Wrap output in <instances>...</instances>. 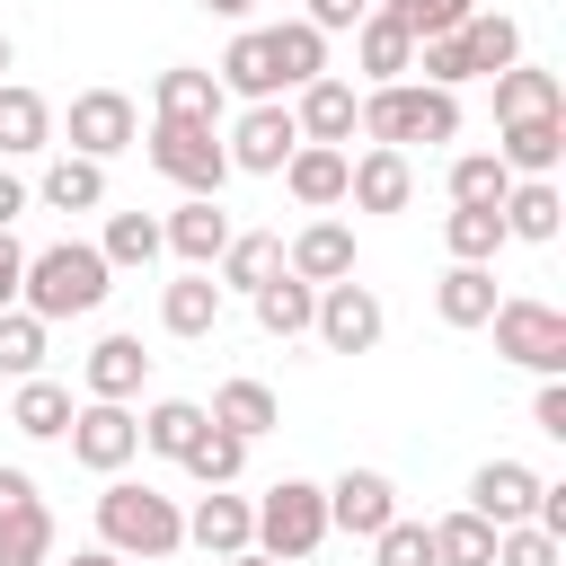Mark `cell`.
Returning a JSON list of instances; mask_svg holds the SVG:
<instances>
[{"label": "cell", "instance_id": "2e32d148", "mask_svg": "<svg viewBox=\"0 0 566 566\" xmlns=\"http://www.w3.org/2000/svg\"><path fill=\"white\" fill-rule=\"evenodd\" d=\"M150 106H159V124H221V80L195 71V62H177V71H159Z\"/></svg>", "mask_w": 566, "mask_h": 566}, {"label": "cell", "instance_id": "9c48e42d", "mask_svg": "<svg viewBox=\"0 0 566 566\" xmlns=\"http://www.w3.org/2000/svg\"><path fill=\"white\" fill-rule=\"evenodd\" d=\"M133 133H142V115H133L124 88H80L71 97V150L80 159H115V150H133Z\"/></svg>", "mask_w": 566, "mask_h": 566}, {"label": "cell", "instance_id": "cb8c5ba5", "mask_svg": "<svg viewBox=\"0 0 566 566\" xmlns=\"http://www.w3.org/2000/svg\"><path fill=\"white\" fill-rule=\"evenodd\" d=\"M265 53H274V80H283V88H301V80H318V71H327V35H318L310 18L265 27Z\"/></svg>", "mask_w": 566, "mask_h": 566}, {"label": "cell", "instance_id": "e575fe53", "mask_svg": "<svg viewBox=\"0 0 566 566\" xmlns=\"http://www.w3.org/2000/svg\"><path fill=\"white\" fill-rule=\"evenodd\" d=\"M44 203H53V212H97V203H106V159L62 150V159L44 168Z\"/></svg>", "mask_w": 566, "mask_h": 566}, {"label": "cell", "instance_id": "f35d334b", "mask_svg": "<svg viewBox=\"0 0 566 566\" xmlns=\"http://www.w3.org/2000/svg\"><path fill=\"white\" fill-rule=\"evenodd\" d=\"M239 469H248V442H239L230 424H212V416H203V433L186 442V478H203V486H230Z\"/></svg>", "mask_w": 566, "mask_h": 566}, {"label": "cell", "instance_id": "30bf717a", "mask_svg": "<svg viewBox=\"0 0 566 566\" xmlns=\"http://www.w3.org/2000/svg\"><path fill=\"white\" fill-rule=\"evenodd\" d=\"M292 150H301V124H292V106H274V97H256V106L239 115V133H230V168H248V177H274Z\"/></svg>", "mask_w": 566, "mask_h": 566}, {"label": "cell", "instance_id": "d590c367", "mask_svg": "<svg viewBox=\"0 0 566 566\" xmlns=\"http://www.w3.org/2000/svg\"><path fill=\"white\" fill-rule=\"evenodd\" d=\"M212 265H221V283L256 292V283H274V274H283V239H274V230H230V248H221Z\"/></svg>", "mask_w": 566, "mask_h": 566}, {"label": "cell", "instance_id": "484cf974", "mask_svg": "<svg viewBox=\"0 0 566 566\" xmlns=\"http://www.w3.org/2000/svg\"><path fill=\"white\" fill-rule=\"evenodd\" d=\"M504 239H557V221H566V203H557V186L548 177H522V186H504Z\"/></svg>", "mask_w": 566, "mask_h": 566}, {"label": "cell", "instance_id": "7402d4cb", "mask_svg": "<svg viewBox=\"0 0 566 566\" xmlns=\"http://www.w3.org/2000/svg\"><path fill=\"white\" fill-rule=\"evenodd\" d=\"M248 301H256V327H265V336H310V310H318V283H301V274L283 265V274H274V283H256Z\"/></svg>", "mask_w": 566, "mask_h": 566}, {"label": "cell", "instance_id": "83f0119b", "mask_svg": "<svg viewBox=\"0 0 566 566\" xmlns=\"http://www.w3.org/2000/svg\"><path fill=\"white\" fill-rule=\"evenodd\" d=\"M433 310H442V327H486L495 318V274L486 265H451L433 283Z\"/></svg>", "mask_w": 566, "mask_h": 566}, {"label": "cell", "instance_id": "7bdbcfd3", "mask_svg": "<svg viewBox=\"0 0 566 566\" xmlns=\"http://www.w3.org/2000/svg\"><path fill=\"white\" fill-rule=\"evenodd\" d=\"M504 186H513V168H504L495 150L451 159V203H504Z\"/></svg>", "mask_w": 566, "mask_h": 566}, {"label": "cell", "instance_id": "f1b7e54d", "mask_svg": "<svg viewBox=\"0 0 566 566\" xmlns=\"http://www.w3.org/2000/svg\"><path fill=\"white\" fill-rule=\"evenodd\" d=\"M142 371H150L142 336H97V345H88V398H133Z\"/></svg>", "mask_w": 566, "mask_h": 566}, {"label": "cell", "instance_id": "ba28073f", "mask_svg": "<svg viewBox=\"0 0 566 566\" xmlns=\"http://www.w3.org/2000/svg\"><path fill=\"white\" fill-rule=\"evenodd\" d=\"M380 327H389V318H380V301H371L354 274H345V283H318L310 336H318L327 354H371V345H380Z\"/></svg>", "mask_w": 566, "mask_h": 566}, {"label": "cell", "instance_id": "60d3db41", "mask_svg": "<svg viewBox=\"0 0 566 566\" xmlns=\"http://www.w3.org/2000/svg\"><path fill=\"white\" fill-rule=\"evenodd\" d=\"M159 248H168V239H159V221H150V212H115V221H106V239H97V256H106V265H150Z\"/></svg>", "mask_w": 566, "mask_h": 566}, {"label": "cell", "instance_id": "3957f363", "mask_svg": "<svg viewBox=\"0 0 566 566\" xmlns=\"http://www.w3.org/2000/svg\"><path fill=\"white\" fill-rule=\"evenodd\" d=\"M363 133L389 142V150H407V142H451V133H460V97L433 88V80H380V88L363 97Z\"/></svg>", "mask_w": 566, "mask_h": 566}, {"label": "cell", "instance_id": "c3c4849f", "mask_svg": "<svg viewBox=\"0 0 566 566\" xmlns=\"http://www.w3.org/2000/svg\"><path fill=\"white\" fill-rule=\"evenodd\" d=\"M531 424H539V433H557V442H566V380H557V371H548V380H539V398H531Z\"/></svg>", "mask_w": 566, "mask_h": 566}, {"label": "cell", "instance_id": "277c9868", "mask_svg": "<svg viewBox=\"0 0 566 566\" xmlns=\"http://www.w3.org/2000/svg\"><path fill=\"white\" fill-rule=\"evenodd\" d=\"M327 539V486H310V478H283V486H265L256 495V548L265 557H310Z\"/></svg>", "mask_w": 566, "mask_h": 566}, {"label": "cell", "instance_id": "5b68a950", "mask_svg": "<svg viewBox=\"0 0 566 566\" xmlns=\"http://www.w3.org/2000/svg\"><path fill=\"white\" fill-rule=\"evenodd\" d=\"M486 327H495V354H504V363H522V371H539V380L566 371V318H557L548 301H495Z\"/></svg>", "mask_w": 566, "mask_h": 566}, {"label": "cell", "instance_id": "4dcf8cb0", "mask_svg": "<svg viewBox=\"0 0 566 566\" xmlns=\"http://www.w3.org/2000/svg\"><path fill=\"white\" fill-rule=\"evenodd\" d=\"M44 142H53V106H44L35 88L0 80V150H9V159H27V150H44Z\"/></svg>", "mask_w": 566, "mask_h": 566}, {"label": "cell", "instance_id": "f6af8a7d", "mask_svg": "<svg viewBox=\"0 0 566 566\" xmlns=\"http://www.w3.org/2000/svg\"><path fill=\"white\" fill-rule=\"evenodd\" d=\"M557 557H566V539L539 531V522H504L495 531V566H557Z\"/></svg>", "mask_w": 566, "mask_h": 566}, {"label": "cell", "instance_id": "11a10c76", "mask_svg": "<svg viewBox=\"0 0 566 566\" xmlns=\"http://www.w3.org/2000/svg\"><path fill=\"white\" fill-rule=\"evenodd\" d=\"M203 9H221V18H248V9H256V0H203Z\"/></svg>", "mask_w": 566, "mask_h": 566}, {"label": "cell", "instance_id": "6da1fadb", "mask_svg": "<svg viewBox=\"0 0 566 566\" xmlns=\"http://www.w3.org/2000/svg\"><path fill=\"white\" fill-rule=\"evenodd\" d=\"M106 256L97 248H80V239H62V248H35L27 256V283H18V301L53 327V318H88L97 301H106Z\"/></svg>", "mask_w": 566, "mask_h": 566}, {"label": "cell", "instance_id": "7dc6e473", "mask_svg": "<svg viewBox=\"0 0 566 566\" xmlns=\"http://www.w3.org/2000/svg\"><path fill=\"white\" fill-rule=\"evenodd\" d=\"M416 71H424L433 88H460V80H469V53H460V27H451V35H424V44H416Z\"/></svg>", "mask_w": 566, "mask_h": 566}, {"label": "cell", "instance_id": "1f68e13d", "mask_svg": "<svg viewBox=\"0 0 566 566\" xmlns=\"http://www.w3.org/2000/svg\"><path fill=\"white\" fill-rule=\"evenodd\" d=\"M44 557H53V513L44 495H18L0 513V566H44Z\"/></svg>", "mask_w": 566, "mask_h": 566}, {"label": "cell", "instance_id": "e0dca14e", "mask_svg": "<svg viewBox=\"0 0 566 566\" xmlns=\"http://www.w3.org/2000/svg\"><path fill=\"white\" fill-rule=\"evenodd\" d=\"M274 177H283V186H292V195H301L310 212L345 203V150H336V142H301V150H292V159L274 168Z\"/></svg>", "mask_w": 566, "mask_h": 566}, {"label": "cell", "instance_id": "ee69618b", "mask_svg": "<svg viewBox=\"0 0 566 566\" xmlns=\"http://www.w3.org/2000/svg\"><path fill=\"white\" fill-rule=\"evenodd\" d=\"M469 9H478V0H380V18H398L416 44H424V35H451V27H469Z\"/></svg>", "mask_w": 566, "mask_h": 566}, {"label": "cell", "instance_id": "8d00e7d4", "mask_svg": "<svg viewBox=\"0 0 566 566\" xmlns=\"http://www.w3.org/2000/svg\"><path fill=\"white\" fill-rule=\"evenodd\" d=\"M433 557H442V566H495V522L469 513V504L442 513V522H433Z\"/></svg>", "mask_w": 566, "mask_h": 566}, {"label": "cell", "instance_id": "b9f144b4", "mask_svg": "<svg viewBox=\"0 0 566 566\" xmlns=\"http://www.w3.org/2000/svg\"><path fill=\"white\" fill-rule=\"evenodd\" d=\"M0 371H9V380L44 371V318H35V310H0Z\"/></svg>", "mask_w": 566, "mask_h": 566}, {"label": "cell", "instance_id": "bcb514c9", "mask_svg": "<svg viewBox=\"0 0 566 566\" xmlns=\"http://www.w3.org/2000/svg\"><path fill=\"white\" fill-rule=\"evenodd\" d=\"M371 548H380V566H442L433 557V522H380Z\"/></svg>", "mask_w": 566, "mask_h": 566}, {"label": "cell", "instance_id": "44dd1931", "mask_svg": "<svg viewBox=\"0 0 566 566\" xmlns=\"http://www.w3.org/2000/svg\"><path fill=\"white\" fill-rule=\"evenodd\" d=\"M159 239H168V248H177L186 265H212V256L230 248V212H221L212 195H195L186 212H168V230H159Z\"/></svg>", "mask_w": 566, "mask_h": 566}, {"label": "cell", "instance_id": "d6a6232c", "mask_svg": "<svg viewBox=\"0 0 566 566\" xmlns=\"http://www.w3.org/2000/svg\"><path fill=\"white\" fill-rule=\"evenodd\" d=\"M460 53H469V80H478V71H513V62H522V27H513V18H495V9H469Z\"/></svg>", "mask_w": 566, "mask_h": 566}, {"label": "cell", "instance_id": "db71d44e", "mask_svg": "<svg viewBox=\"0 0 566 566\" xmlns=\"http://www.w3.org/2000/svg\"><path fill=\"white\" fill-rule=\"evenodd\" d=\"M230 566H283V557H265V548H239V557H230Z\"/></svg>", "mask_w": 566, "mask_h": 566}, {"label": "cell", "instance_id": "4316f807", "mask_svg": "<svg viewBox=\"0 0 566 566\" xmlns=\"http://www.w3.org/2000/svg\"><path fill=\"white\" fill-rule=\"evenodd\" d=\"M442 248H451V265H486L504 248V212L495 203H451L442 212Z\"/></svg>", "mask_w": 566, "mask_h": 566}, {"label": "cell", "instance_id": "d6986e66", "mask_svg": "<svg viewBox=\"0 0 566 566\" xmlns=\"http://www.w3.org/2000/svg\"><path fill=\"white\" fill-rule=\"evenodd\" d=\"M159 318H168V336H212V327H221V283H212V265H186V274L159 292Z\"/></svg>", "mask_w": 566, "mask_h": 566}, {"label": "cell", "instance_id": "74e56055", "mask_svg": "<svg viewBox=\"0 0 566 566\" xmlns=\"http://www.w3.org/2000/svg\"><path fill=\"white\" fill-rule=\"evenodd\" d=\"M363 71H371V88H380V80H407V71H416V35H407L398 18H380V9L363 18Z\"/></svg>", "mask_w": 566, "mask_h": 566}, {"label": "cell", "instance_id": "816d5d0a", "mask_svg": "<svg viewBox=\"0 0 566 566\" xmlns=\"http://www.w3.org/2000/svg\"><path fill=\"white\" fill-rule=\"evenodd\" d=\"M18 212H27V186H18V177H9V168H0V230H9V221H18Z\"/></svg>", "mask_w": 566, "mask_h": 566}, {"label": "cell", "instance_id": "f5cc1de1", "mask_svg": "<svg viewBox=\"0 0 566 566\" xmlns=\"http://www.w3.org/2000/svg\"><path fill=\"white\" fill-rule=\"evenodd\" d=\"M71 566H133V557H115V548H80Z\"/></svg>", "mask_w": 566, "mask_h": 566}, {"label": "cell", "instance_id": "9a60e30c", "mask_svg": "<svg viewBox=\"0 0 566 566\" xmlns=\"http://www.w3.org/2000/svg\"><path fill=\"white\" fill-rule=\"evenodd\" d=\"M531 504H539V478H531L522 460H486V469L469 478V513H486L495 531H504V522H531Z\"/></svg>", "mask_w": 566, "mask_h": 566}, {"label": "cell", "instance_id": "836d02e7", "mask_svg": "<svg viewBox=\"0 0 566 566\" xmlns=\"http://www.w3.org/2000/svg\"><path fill=\"white\" fill-rule=\"evenodd\" d=\"M522 115H566L557 97V71H495V124H522Z\"/></svg>", "mask_w": 566, "mask_h": 566}, {"label": "cell", "instance_id": "5bb4252c", "mask_svg": "<svg viewBox=\"0 0 566 566\" xmlns=\"http://www.w3.org/2000/svg\"><path fill=\"white\" fill-rule=\"evenodd\" d=\"M292 124H301V142H354V124H363V97L345 88V80H301V106H292Z\"/></svg>", "mask_w": 566, "mask_h": 566}, {"label": "cell", "instance_id": "52a82bcc", "mask_svg": "<svg viewBox=\"0 0 566 566\" xmlns=\"http://www.w3.org/2000/svg\"><path fill=\"white\" fill-rule=\"evenodd\" d=\"M133 451H142V416H133L124 398H88V407H71V460H80V469L115 478Z\"/></svg>", "mask_w": 566, "mask_h": 566}, {"label": "cell", "instance_id": "681fc988", "mask_svg": "<svg viewBox=\"0 0 566 566\" xmlns=\"http://www.w3.org/2000/svg\"><path fill=\"white\" fill-rule=\"evenodd\" d=\"M371 18V0H310V27L318 35H336V27H363Z\"/></svg>", "mask_w": 566, "mask_h": 566}, {"label": "cell", "instance_id": "7c38bea8", "mask_svg": "<svg viewBox=\"0 0 566 566\" xmlns=\"http://www.w3.org/2000/svg\"><path fill=\"white\" fill-rule=\"evenodd\" d=\"M380 522H398V486H389L380 469H345V478L327 486V531H354V539H371Z\"/></svg>", "mask_w": 566, "mask_h": 566}, {"label": "cell", "instance_id": "ffe728a7", "mask_svg": "<svg viewBox=\"0 0 566 566\" xmlns=\"http://www.w3.org/2000/svg\"><path fill=\"white\" fill-rule=\"evenodd\" d=\"M495 159H504V168H522V177H548V168L566 159V115H522V124H504Z\"/></svg>", "mask_w": 566, "mask_h": 566}, {"label": "cell", "instance_id": "603a6c76", "mask_svg": "<svg viewBox=\"0 0 566 566\" xmlns=\"http://www.w3.org/2000/svg\"><path fill=\"white\" fill-rule=\"evenodd\" d=\"M9 424H18V433H35V442H62V433H71V389H62V380H44V371H27V380H18V398H9Z\"/></svg>", "mask_w": 566, "mask_h": 566}, {"label": "cell", "instance_id": "ab89813d", "mask_svg": "<svg viewBox=\"0 0 566 566\" xmlns=\"http://www.w3.org/2000/svg\"><path fill=\"white\" fill-rule=\"evenodd\" d=\"M195 433H203V407H195V398H159V407L142 416V451H159V460H186Z\"/></svg>", "mask_w": 566, "mask_h": 566}, {"label": "cell", "instance_id": "7a4b0ae2", "mask_svg": "<svg viewBox=\"0 0 566 566\" xmlns=\"http://www.w3.org/2000/svg\"><path fill=\"white\" fill-rule=\"evenodd\" d=\"M97 539H106L115 557L150 566V557H177V548H186V513H177L168 495L133 486V478H115V486L97 495Z\"/></svg>", "mask_w": 566, "mask_h": 566}, {"label": "cell", "instance_id": "f907efd6", "mask_svg": "<svg viewBox=\"0 0 566 566\" xmlns=\"http://www.w3.org/2000/svg\"><path fill=\"white\" fill-rule=\"evenodd\" d=\"M18 283H27V248L0 230V310H18Z\"/></svg>", "mask_w": 566, "mask_h": 566}, {"label": "cell", "instance_id": "4fadbf2b", "mask_svg": "<svg viewBox=\"0 0 566 566\" xmlns=\"http://www.w3.org/2000/svg\"><path fill=\"white\" fill-rule=\"evenodd\" d=\"M186 539L203 548V557H239V548H256V504L248 495H203L195 513H186Z\"/></svg>", "mask_w": 566, "mask_h": 566}, {"label": "cell", "instance_id": "d4e9b609", "mask_svg": "<svg viewBox=\"0 0 566 566\" xmlns=\"http://www.w3.org/2000/svg\"><path fill=\"white\" fill-rule=\"evenodd\" d=\"M221 88H239L248 106L256 97H283V80H274V53H265V27H248V35H230V53H221V71H212Z\"/></svg>", "mask_w": 566, "mask_h": 566}, {"label": "cell", "instance_id": "ac0fdd59", "mask_svg": "<svg viewBox=\"0 0 566 566\" xmlns=\"http://www.w3.org/2000/svg\"><path fill=\"white\" fill-rule=\"evenodd\" d=\"M283 265H292L301 283H345V274H354V230H345V221H310V230L283 248Z\"/></svg>", "mask_w": 566, "mask_h": 566}, {"label": "cell", "instance_id": "8992f818", "mask_svg": "<svg viewBox=\"0 0 566 566\" xmlns=\"http://www.w3.org/2000/svg\"><path fill=\"white\" fill-rule=\"evenodd\" d=\"M150 168H159V177H177L186 195H221L230 150H221V133H212V124H150Z\"/></svg>", "mask_w": 566, "mask_h": 566}, {"label": "cell", "instance_id": "f546056e", "mask_svg": "<svg viewBox=\"0 0 566 566\" xmlns=\"http://www.w3.org/2000/svg\"><path fill=\"white\" fill-rule=\"evenodd\" d=\"M203 416H212V424H230L239 442H256V433H274V424H283V416H274V389H265V380H221Z\"/></svg>", "mask_w": 566, "mask_h": 566}, {"label": "cell", "instance_id": "9f6ffc18", "mask_svg": "<svg viewBox=\"0 0 566 566\" xmlns=\"http://www.w3.org/2000/svg\"><path fill=\"white\" fill-rule=\"evenodd\" d=\"M0 71H9V35H0Z\"/></svg>", "mask_w": 566, "mask_h": 566}, {"label": "cell", "instance_id": "8fae6325", "mask_svg": "<svg viewBox=\"0 0 566 566\" xmlns=\"http://www.w3.org/2000/svg\"><path fill=\"white\" fill-rule=\"evenodd\" d=\"M407 195H416V168H407V150L371 142L363 159H345V203H354V212H407Z\"/></svg>", "mask_w": 566, "mask_h": 566}]
</instances>
